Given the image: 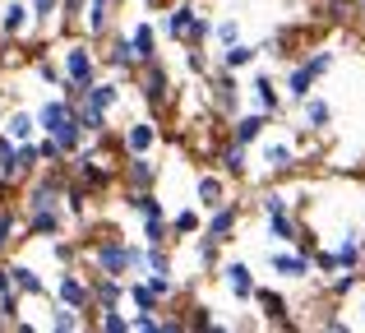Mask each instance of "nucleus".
<instances>
[{
	"instance_id": "nucleus-1",
	"label": "nucleus",
	"mask_w": 365,
	"mask_h": 333,
	"mask_svg": "<svg viewBox=\"0 0 365 333\" xmlns=\"http://www.w3.org/2000/svg\"><path fill=\"white\" fill-rule=\"evenodd\" d=\"M37 130L42 135H51L56 144H61V153L70 158V153H79L83 148V125H79V116H74V98H51V102H42V111H37Z\"/></svg>"
},
{
	"instance_id": "nucleus-2",
	"label": "nucleus",
	"mask_w": 365,
	"mask_h": 333,
	"mask_svg": "<svg viewBox=\"0 0 365 333\" xmlns=\"http://www.w3.org/2000/svg\"><path fill=\"white\" fill-rule=\"evenodd\" d=\"M93 269L98 273H111V278H125V273H143V260H148V245H130V241H116V236H107V241H98L88 250Z\"/></svg>"
},
{
	"instance_id": "nucleus-3",
	"label": "nucleus",
	"mask_w": 365,
	"mask_h": 333,
	"mask_svg": "<svg viewBox=\"0 0 365 333\" xmlns=\"http://www.w3.org/2000/svg\"><path fill=\"white\" fill-rule=\"evenodd\" d=\"M61 70H65V83H70L65 98H79V93L98 79V56H93V46L88 42H70L61 51Z\"/></svg>"
},
{
	"instance_id": "nucleus-4",
	"label": "nucleus",
	"mask_w": 365,
	"mask_h": 333,
	"mask_svg": "<svg viewBox=\"0 0 365 333\" xmlns=\"http://www.w3.org/2000/svg\"><path fill=\"white\" fill-rule=\"evenodd\" d=\"M56 301H61V306H74V310H93V287L74 269H65L61 278H56ZM93 315H98V310H93Z\"/></svg>"
},
{
	"instance_id": "nucleus-5",
	"label": "nucleus",
	"mask_w": 365,
	"mask_h": 333,
	"mask_svg": "<svg viewBox=\"0 0 365 333\" xmlns=\"http://www.w3.org/2000/svg\"><path fill=\"white\" fill-rule=\"evenodd\" d=\"M24 232H33V236H56L65 227V217H61V204H24Z\"/></svg>"
},
{
	"instance_id": "nucleus-6",
	"label": "nucleus",
	"mask_w": 365,
	"mask_h": 333,
	"mask_svg": "<svg viewBox=\"0 0 365 333\" xmlns=\"http://www.w3.org/2000/svg\"><path fill=\"white\" fill-rule=\"evenodd\" d=\"M208 213H213V217L204 222V236H208V241H217V245H222L227 236L241 227V208H236L232 199H227V204H217V208H208Z\"/></svg>"
},
{
	"instance_id": "nucleus-7",
	"label": "nucleus",
	"mask_w": 365,
	"mask_h": 333,
	"mask_svg": "<svg viewBox=\"0 0 365 333\" xmlns=\"http://www.w3.org/2000/svg\"><path fill=\"white\" fill-rule=\"evenodd\" d=\"M28 28H33V9H28L24 0H5V5H0V37L14 42V37L28 33Z\"/></svg>"
},
{
	"instance_id": "nucleus-8",
	"label": "nucleus",
	"mask_w": 365,
	"mask_h": 333,
	"mask_svg": "<svg viewBox=\"0 0 365 333\" xmlns=\"http://www.w3.org/2000/svg\"><path fill=\"white\" fill-rule=\"evenodd\" d=\"M268 269H273L277 278H296V282H301V278H310L314 264H310V255H301V250H296V255L273 250V255H268Z\"/></svg>"
},
{
	"instance_id": "nucleus-9",
	"label": "nucleus",
	"mask_w": 365,
	"mask_h": 333,
	"mask_svg": "<svg viewBox=\"0 0 365 333\" xmlns=\"http://www.w3.org/2000/svg\"><path fill=\"white\" fill-rule=\"evenodd\" d=\"M222 282L236 301H255V273H250V264H241V260L222 264Z\"/></svg>"
},
{
	"instance_id": "nucleus-10",
	"label": "nucleus",
	"mask_w": 365,
	"mask_h": 333,
	"mask_svg": "<svg viewBox=\"0 0 365 333\" xmlns=\"http://www.w3.org/2000/svg\"><path fill=\"white\" fill-rule=\"evenodd\" d=\"M143 98H148L153 107H162V102L171 98V79L158 61H143Z\"/></svg>"
},
{
	"instance_id": "nucleus-11",
	"label": "nucleus",
	"mask_w": 365,
	"mask_h": 333,
	"mask_svg": "<svg viewBox=\"0 0 365 333\" xmlns=\"http://www.w3.org/2000/svg\"><path fill=\"white\" fill-rule=\"evenodd\" d=\"M111 5H116V0H88V5H83L79 24H83V33H88V37H107V28H111Z\"/></svg>"
},
{
	"instance_id": "nucleus-12",
	"label": "nucleus",
	"mask_w": 365,
	"mask_h": 333,
	"mask_svg": "<svg viewBox=\"0 0 365 333\" xmlns=\"http://www.w3.org/2000/svg\"><path fill=\"white\" fill-rule=\"evenodd\" d=\"M88 287H93V310H111V306H120V297H125V282L111 278V273H98Z\"/></svg>"
},
{
	"instance_id": "nucleus-13",
	"label": "nucleus",
	"mask_w": 365,
	"mask_h": 333,
	"mask_svg": "<svg viewBox=\"0 0 365 333\" xmlns=\"http://www.w3.org/2000/svg\"><path fill=\"white\" fill-rule=\"evenodd\" d=\"M213 102H217V111H236V107H241V83H236V70H217Z\"/></svg>"
},
{
	"instance_id": "nucleus-14",
	"label": "nucleus",
	"mask_w": 365,
	"mask_h": 333,
	"mask_svg": "<svg viewBox=\"0 0 365 333\" xmlns=\"http://www.w3.org/2000/svg\"><path fill=\"white\" fill-rule=\"evenodd\" d=\"M158 185V167L148 163V153H134L125 167V190H153Z\"/></svg>"
},
{
	"instance_id": "nucleus-15",
	"label": "nucleus",
	"mask_w": 365,
	"mask_h": 333,
	"mask_svg": "<svg viewBox=\"0 0 365 333\" xmlns=\"http://www.w3.org/2000/svg\"><path fill=\"white\" fill-rule=\"evenodd\" d=\"M120 144H125V153H153V148H158V125H153V121H139V125H130V130H125V139H120Z\"/></svg>"
},
{
	"instance_id": "nucleus-16",
	"label": "nucleus",
	"mask_w": 365,
	"mask_h": 333,
	"mask_svg": "<svg viewBox=\"0 0 365 333\" xmlns=\"http://www.w3.org/2000/svg\"><path fill=\"white\" fill-rule=\"evenodd\" d=\"M9 278H14L19 297H46V282H42V273H37L33 264H9Z\"/></svg>"
},
{
	"instance_id": "nucleus-17",
	"label": "nucleus",
	"mask_w": 365,
	"mask_h": 333,
	"mask_svg": "<svg viewBox=\"0 0 365 333\" xmlns=\"http://www.w3.org/2000/svg\"><path fill=\"white\" fill-rule=\"evenodd\" d=\"M0 135H9L14 144H24V139L37 135V116H28V111H5V121H0Z\"/></svg>"
},
{
	"instance_id": "nucleus-18",
	"label": "nucleus",
	"mask_w": 365,
	"mask_h": 333,
	"mask_svg": "<svg viewBox=\"0 0 365 333\" xmlns=\"http://www.w3.org/2000/svg\"><path fill=\"white\" fill-rule=\"evenodd\" d=\"M125 37H130V46H134V56H139V65H143V61H158V33H153V24H134Z\"/></svg>"
},
{
	"instance_id": "nucleus-19",
	"label": "nucleus",
	"mask_w": 365,
	"mask_h": 333,
	"mask_svg": "<svg viewBox=\"0 0 365 333\" xmlns=\"http://www.w3.org/2000/svg\"><path fill=\"white\" fill-rule=\"evenodd\" d=\"M314 83H319V79H314V74L305 70V61H301V65H292V74H287V98H292L296 107H301V102L314 93Z\"/></svg>"
},
{
	"instance_id": "nucleus-20",
	"label": "nucleus",
	"mask_w": 365,
	"mask_h": 333,
	"mask_svg": "<svg viewBox=\"0 0 365 333\" xmlns=\"http://www.w3.org/2000/svg\"><path fill=\"white\" fill-rule=\"evenodd\" d=\"M264 125H268V116L264 111H255V116H236V125H232V144H255L259 135H264Z\"/></svg>"
},
{
	"instance_id": "nucleus-21",
	"label": "nucleus",
	"mask_w": 365,
	"mask_h": 333,
	"mask_svg": "<svg viewBox=\"0 0 365 333\" xmlns=\"http://www.w3.org/2000/svg\"><path fill=\"white\" fill-rule=\"evenodd\" d=\"M79 98L88 102V107H98V111H111V107L120 102V88H116V83H98V79H93L88 88L79 93Z\"/></svg>"
},
{
	"instance_id": "nucleus-22",
	"label": "nucleus",
	"mask_w": 365,
	"mask_h": 333,
	"mask_svg": "<svg viewBox=\"0 0 365 333\" xmlns=\"http://www.w3.org/2000/svg\"><path fill=\"white\" fill-rule=\"evenodd\" d=\"M301 116H305V125H310V130H329L333 125V107L324 98H314V93L301 102Z\"/></svg>"
},
{
	"instance_id": "nucleus-23",
	"label": "nucleus",
	"mask_w": 365,
	"mask_h": 333,
	"mask_svg": "<svg viewBox=\"0 0 365 333\" xmlns=\"http://www.w3.org/2000/svg\"><path fill=\"white\" fill-rule=\"evenodd\" d=\"M195 199H199V208H217V204H227V185L217 176H199L195 180Z\"/></svg>"
},
{
	"instance_id": "nucleus-24",
	"label": "nucleus",
	"mask_w": 365,
	"mask_h": 333,
	"mask_svg": "<svg viewBox=\"0 0 365 333\" xmlns=\"http://www.w3.org/2000/svg\"><path fill=\"white\" fill-rule=\"evenodd\" d=\"M338 269L342 273H361V264H365V245H361V236H347V241L338 245Z\"/></svg>"
},
{
	"instance_id": "nucleus-25",
	"label": "nucleus",
	"mask_w": 365,
	"mask_h": 333,
	"mask_svg": "<svg viewBox=\"0 0 365 333\" xmlns=\"http://www.w3.org/2000/svg\"><path fill=\"white\" fill-rule=\"evenodd\" d=\"M190 24H195V5H176V9L167 14V24H162V33H167L171 42H185Z\"/></svg>"
},
{
	"instance_id": "nucleus-26",
	"label": "nucleus",
	"mask_w": 365,
	"mask_h": 333,
	"mask_svg": "<svg viewBox=\"0 0 365 333\" xmlns=\"http://www.w3.org/2000/svg\"><path fill=\"white\" fill-rule=\"evenodd\" d=\"M255 102L264 116H273V111H282V98H277V83L268 79V74H255Z\"/></svg>"
},
{
	"instance_id": "nucleus-27",
	"label": "nucleus",
	"mask_w": 365,
	"mask_h": 333,
	"mask_svg": "<svg viewBox=\"0 0 365 333\" xmlns=\"http://www.w3.org/2000/svg\"><path fill=\"white\" fill-rule=\"evenodd\" d=\"M107 65L111 70H134L139 65V56H134V46H130V37H111V51H107Z\"/></svg>"
},
{
	"instance_id": "nucleus-28",
	"label": "nucleus",
	"mask_w": 365,
	"mask_h": 333,
	"mask_svg": "<svg viewBox=\"0 0 365 333\" xmlns=\"http://www.w3.org/2000/svg\"><path fill=\"white\" fill-rule=\"evenodd\" d=\"M259 61V46H245V42H232L222 46V70H245V65Z\"/></svg>"
},
{
	"instance_id": "nucleus-29",
	"label": "nucleus",
	"mask_w": 365,
	"mask_h": 333,
	"mask_svg": "<svg viewBox=\"0 0 365 333\" xmlns=\"http://www.w3.org/2000/svg\"><path fill=\"white\" fill-rule=\"evenodd\" d=\"M268 236H273V241H296L301 227H296V217L282 208V213H268Z\"/></svg>"
},
{
	"instance_id": "nucleus-30",
	"label": "nucleus",
	"mask_w": 365,
	"mask_h": 333,
	"mask_svg": "<svg viewBox=\"0 0 365 333\" xmlns=\"http://www.w3.org/2000/svg\"><path fill=\"white\" fill-rule=\"evenodd\" d=\"M125 297H130V301H134V306H139V310H158V306H162V301H158V292H153V287H148V282H143V278L125 282Z\"/></svg>"
},
{
	"instance_id": "nucleus-31",
	"label": "nucleus",
	"mask_w": 365,
	"mask_h": 333,
	"mask_svg": "<svg viewBox=\"0 0 365 333\" xmlns=\"http://www.w3.org/2000/svg\"><path fill=\"white\" fill-rule=\"evenodd\" d=\"M83 310H74V306H56L51 310V329H61V333H79L88 319H79Z\"/></svg>"
},
{
	"instance_id": "nucleus-32",
	"label": "nucleus",
	"mask_w": 365,
	"mask_h": 333,
	"mask_svg": "<svg viewBox=\"0 0 365 333\" xmlns=\"http://www.w3.org/2000/svg\"><path fill=\"white\" fill-rule=\"evenodd\" d=\"M292 163H296V153L287 144H264V167L268 171H292Z\"/></svg>"
},
{
	"instance_id": "nucleus-33",
	"label": "nucleus",
	"mask_w": 365,
	"mask_h": 333,
	"mask_svg": "<svg viewBox=\"0 0 365 333\" xmlns=\"http://www.w3.org/2000/svg\"><path fill=\"white\" fill-rule=\"evenodd\" d=\"M255 301L264 306V315L273 319V324H287V301L277 297V292H259V287H255Z\"/></svg>"
},
{
	"instance_id": "nucleus-34",
	"label": "nucleus",
	"mask_w": 365,
	"mask_h": 333,
	"mask_svg": "<svg viewBox=\"0 0 365 333\" xmlns=\"http://www.w3.org/2000/svg\"><path fill=\"white\" fill-rule=\"evenodd\" d=\"M14 236H19V213L0 204V255L9 250V241H14Z\"/></svg>"
},
{
	"instance_id": "nucleus-35",
	"label": "nucleus",
	"mask_w": 365,
	"mask_h": 333,
	"mask_svg": "<svg viewBox=\"0 0 365 333\" xmlns=\"http://www.w3.org/2000/svg\"><path fill=\"white\" fill-rule=\"evenodd\" d=\"M222 171L227 176H245V144H227L222 148Z\"/></svg>"
},
{
	"instance_id": "nucleus-36",
	"label": "nucleus",
	"mask_w": 365,
	"mask_h": 333,
	"mask_svg": "<svg viewBox=\"0 0 365 333\" xmlns=\"http://www.w3.org/2000/svg\"><path fill=\"white\" fill-rule=\"evenodd\" d=\"M199 227H204L199 208H180V213H176V222H171V232H176V236H195Z\"/></svg>"
},
{
	"instance_id": "nucleus-37",
	"label": "nucleus",
	"mask_w": 365,
	"mask_h": 333,
	"mask_svg": "<svg viewBox=\"0 0 365 333\" xmlns=\"http://www.w3.org/2000/svg\"><path fill=\"white\" fill-rule=\"evenodd\" d=\"M14 153H19V176L28 180V176L37 171V163H42V158H37V144H33V139H24V144H19Z\"/></svg>"
},
{
	"instance_id": "nucleus-38",
	"label": "nucleus",
	"mask_w": 365,
	"mask_h": 333,
	"mask_svg": "<svg viewBox=\"0 0 365 333\" xmlns=\"http://www.w3.org/2000/svg\"><path fill=\"white\" fill-rule=\"evenodd\" d=\"M167 232H171V227H167V213L143 217V241H148V245H162V241H167Z\"/></svg>"
},
{
	"instance_id": "nucleus-39",
	"label": "nucleus",
	"mask_w": 365,
	"mask_h": 333,
	"mask_svg": "<svg viewBox=\"0 0 365 333\" xmlns=\"http://www.w3.org/2000/svg\"><path fill=\"white\" fill-rule=\"evenodd\" d=\"M208 37H213V24H208L204 14H195V24H190V33H185V46H204Z\"/></svg>"
},
{
	"instance_id": "nucleus-40",
	"label": "nucleus",
	"mask_w": 365,
	"mask_h": 333,
	"mask_svg": "<svg viewBox=\"0 0 365 333\" xmlns=\"http://www.w3.org/2000/svg\"><path fill=\"white\" fill-rule=\"evenodd\" d=\"M98 315H102L98 329H107V333H130V319H125L116 306H111V310H98Z\"/></svg>"
},
{
	"instance_id": "nucleus-41",
	"label": "nucleus",
	"mask_w": 365,
	"mask_h": 333,
	"mask_svg": "<svg viewBox=\"0 0 365 333\" xmlns=\"http://www.w3.org/2000/svg\"><path fill=\"white\" fill-rule=\"evenodd\" d=\"M28 9H33V24H42V28H46L56 14H61V0H33Z\"/></svg>"
},
{
	"instance_id": "nucleus-42",
	"label": "nucleus",
	"mask_w": 365,
	"mask_h": 333,
	"mask_svg": "<svg viewBox=\"0 0 365 333\" xmlns=\"http://www.w3.org/2000/svg\"><path fill=\"white\" fill-rule=\"evenodd\" d=\"M213 37H217L222 46L241 42V24H236V19H222V24H213Z\"/></svg>"
},
{
	"instance_id": "nucleus-43",
	"label": "nucleus",
	"mask_w": 365,
	"mask_h": 333,
	"mask_svg": "<svg viewBox=\"0 0 365 333\" xmlns=\"http://www.w3.org/2000/svg\"><path fill=\"white\" fill-rule=\"evenodd\" d=\"M305 70H310L314 79H324V74L333 70V51H314V56H305Z\"/></svg>"
},
{
	"instance_id": "nucleus-44",
	"label": "nucleus",
	"mask_w": 365,
	"mask_h": 333,
	"mask_svg": "<svg viewBox=\"0 0 365 333\" xmlns=\"http://www.w3.org/2000/svg\"><path fill=\"white\" fill-rule=\"evenodd\" d=\"M217 250H222V245H217V241H208V236H204V241H199V250H195L199 269H217Z\"/></svg>"
},
{
	"instance_id": "nucleus-45",
	"label": "nucleus",
	"mask_w": 365,
	"mask_h": 333,
	"mask_svg": "<svg viewBox=\"0 0 365 333\" xmlns=\"http://www.w3.org/2000/svg\"><path fill=\"white\" fill-rule=\"evenodd\" d=\"M259 208H264V217H268V213H282V208H292V204H287V195H264Z\"/></svg>"
},
{
	"instance_id": "nucleus-46",
	"label": "nucleus",
	"mask_w": 365,
	"mask_h": 333,
	"mask_svg": "<svg viewBox=\"0 0 365 333\" xmlns=\"http://www.w3.org/2000/svg\"><path fill=\"white\" fill-rule=\"evenodd\" d=\"M74 255H79V250H74L70 241H56L51 245V260H61V264H74Z\"/></svg>"
},
{
	"instance_id": "nucleus-47",
	"label": "nucleus",
	"mask_w": 365,
	"mask_h": 333,
	"mask_svg": "<svg viewBox=\"0 0 365 333\" xmlns=\"http://www.w3.org/2000/svg\"><path fill=\"white\" fill-rule=\"evenodd\" d=\"M185 65H190L195 74H204V70H208V61H204V51H199V46H190V51H185Z\"/></svg>"
},
{
	"instance_id": "nucleus-48",
	"label": "nucleus",
	"mask_w": 365,
	"mask_h": 333,
	"mask_svg": "<svg viewBox=\"0 0 365 333\" xmlns=\"http://www.w3.org/2000/svg\"><path fill=\"white\" fill-rule=\"evenodd\" d=\"M180 5H190V0H180Z\"/></svg>"
},
{
	"instance_id": "nucleus-49",
	"label": "nucleus",
	"mask_w": 365,
	"mask_h": 333,
	"mask_svg": "<svg viewBox=\"0 0 365 333\" xmlns=\"http://www.w3.org/2000/svg\"><path fill=\"white\" fill-rule=\"evenodd\" d=\"M0 121H5V111H0Z\"/></svg>"
},
{
	"instance_id": "nucleus-50",
	"label": "nucleus",
	"mask_w": 365,
	"mask_h": 333,
	"mask_svg": "<svg viewBox=\"0 0 365 333\" xmlns=\"http://www.w3.org/2000/svg\"><path fill=\"white\" fill-rule=\"evenodd\" d=\"M0 329H5V319H0Z\"/></svg>"
},
{
	"instance_id": "nucleus-51",
	"label": "nucleus",
	"mask_w": 365,
	"mask_h": 333,
	"mask_svg": "<svg viewBox=\"0 0 365 333\" xmlns=\"http://www.w3.org/2000/svg\"><path fill=\"white\" fill-rule=\"evenodd\" d=\"M361 9H365V0H361Z\"/></svg>"
}]
</instances>
